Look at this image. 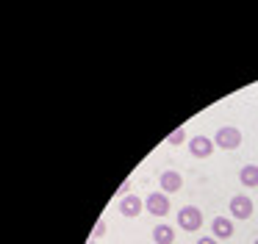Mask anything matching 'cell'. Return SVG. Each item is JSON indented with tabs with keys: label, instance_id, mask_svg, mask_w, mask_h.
Returning a JSON list of instances; mask_svg holds the SVG:
<instances>
[{
	"label": "cell",
	"instance_id": "cell-10",
	"mask_svg": "<svg viewBox=\"0 0 258 244\" xmlns=\"http://www.w3.org/2000/svg\"><path fill=\"white\" fill-rule=\"evenodd\" d=\"M153 238H156V244H172L175 241V230L169 225H158L156 230H153Z\"/></svg>",
	"mask_w": 258,
	"mask_h": 244
},
{
	"label": "cell",
	"instance_id": "cell-2",
	"mask_svg": "<svg viewBox=\"0 0 258 244\" xmlns=\"http://www.w3.org/2000/svg\"><path fill=\"white\" fill-rule=\"evenodd\" d=\"M241 144V131L233 125H225L214 133V147H222V150H236Z\"/></svg>",
	"mask_w": 258,
	"mask_h": 244
},
{
	"label": "cell",
	"instance_id": "cell-14",
	"mask_svg": "<svg viewBox=\"0 0 258 244\" xmlns=\"http://www.w3.org/2000/svg\"><path fill=\"white\" fill-rule=\"evenodd\" d=\"M86 244H97V241H95V238H92V241H86Z\"/></svg>",
	"mask_w": 258,
	"mask_h": 244
},
{
	"label": "cell",
	"instance_id": "cell-15",
	"mask_svg": "<svg viewBox=\"0 0 258 244\" xmlns=\"http://www.w3.org/2000/svg\"><path fill=\"white\" fill-rule=\"evenodd\" d=\"M252 244H258V238H255V241H252Z\"/></svg>",
	"mask_w": 258,
	"mask_h": 244
},
{
	"label": "cell",
	"instance_id": "cell-1",
	"mask_svg": "<svg viewBox=\"0 0 258 244\" xmlns=\"http://www.w3.org/2000/svg\"><path fill=\"white\" fill-rule=\"evenodd\" d=\"M178 227L180 230H189V233H197L203 227V211L197 205H183L178 211Z\"/></svg>",
	"mask_w": 258,
	"mask_h": 244
},
{
	"label": "cell",
	"instance_id": "cell-4",
	"mask_svg": "<svg viewBox=\"0 0 258 244\" xmlns=\"http://www.w3.org/2000/svg\"><path fill=\"white\" fill-rule=\"evenodd\" d=\"M230 216L233 219H250L252 216V200L247 197V194H236V197H230Z\"/></svg>",
	"mask_w": 258,
	"mask_h": 244
},
{
	"label": "cell",
	"instance_id": "cell-5",
	"mask_svg": "<svg viewBox=\"0 0 258 244\" xmlns=\"http://www.w3.org/2000/svg\"><path fill=\"white\" fill-rule=\"evenodd\" d=\"M142 208H145V200L136 197V194H125V197L119 200V214L128 216V219L139 216V214H142Z\"/></svg>",
	"mask_w": 258,
	"mask_h": 244
},
{
	"label": "cell",
	"instance_id": "cell-6",
	"mask_svg": "<svg viewBox=\"0 0 258 244\" xmlns=\"http://www.w3.org/2000/svg\"><path fill=\"white\" fill-rule=\"evenodd\" d=\"M158 186H161L164 194H175V192H180V189H183V177H180V172L167 169V172H161V180H158Z\"/></svg>",
	"mask_w": 258,
	"mask_h": 244
},
{
	"label": "cell",
	"instance_id": "cell-13",
	"mask_svg": "<svg viewBox=\"0 0 258 244\" xmlns=\"http://www.w3.org/2000/svg\"><path fill=\"white\" fill-rule=\"evenodd\" d=\"M197 244H219V241L214 236H200V238H197Z\"/></svg>",
	"mask_w": 258,
	"mask_h": 244
},
{
	"label": "cell",
	"instance_id": "cell-3",
	"mask_svg": "<svg viewBox=\"0 0 258 244\" xmlns=\"http://www.w3.org/2000/svg\"><path fill=\"white\" fill-rule=\"evenodd\" d=\"M145 208L150 211L153 216H167L169 214V194L164 192H150L145 197Z\"/></svg>",
	"mask_w": 258,
	"mask_h": 244
},
{
	"label": "cell",
	"instance_id": "cell-9",
	"mask_svg": "<svg viewBox=\"0 0 258 244\" xmlns=\"http://www.w3.org/2000/svg\"><path fill=\"white\" fill-rule=\"evenodd\" d=\"M239 180H241V186H247V189H255V186H258V166H255V164H247V166H241V172H239Z\"/></svg>",
	"mask_w": 258,
	"mask_h": 244
},
{
	"label": "cell",
	"instance_id": "cell-8",
	"mask_svg": "<svg viewBox=\"0 0 258 244\" xmlns=\"http://www.w3.org/2000/svg\"><path fill=\"white\" fill-rule=\"evenodd\" d=\"M211 230H214V238H230L233 236V222L228 216H217L211 222Z\"/></svg>",
	"mask_w": 258,
	"mask_h": 244
},
{
	"label": "cell",
	"instance_id": "cell-7",
	"mask_svg": "<svg viewBox=\"0 0 258 244\" xmlns=\"http://www.w3.org/2000/svg\"><path fill=\"white\" fill-rule=\"evenodd\" d=\"M189 153L195 155V158H208V155L214 153V139L208 136H195L189 142Z\"/></svg>",
	"mask_w": 258,
	"mask_h": 244
},
{
	"label": "cell",
	"instance_id": "cell-12",
	"mask_svg": "<svg viewBox=\"0 0 258 244\" xmlns=\"http://www.w3.org/2000/svg\"><path fill=\"white\" fill-rule=\"evenodd\" d=\"M103 233H106V222H103V219H97V225H95V233H92V236H103Z\"/></svg>",
	"mask_w": 258,
	"mask_h": 244
},
{
	"label": "cell",
	"instance_id": "cell-11",
	"mask_svg": "<svg viewBox=\"0 0 258 244\" xmlns=\"http://www.w3.org/2000/svg\"><path fill=\"white\" fill-rule=\"evenodd\" d=\"M183 139H186V131H183V128H178V131H172V133L167 136V144H172V147H178V144L183 142Z\"/></svg>",
	"mask_w": 258,
	"mask_h": 244
}]
</instances>
